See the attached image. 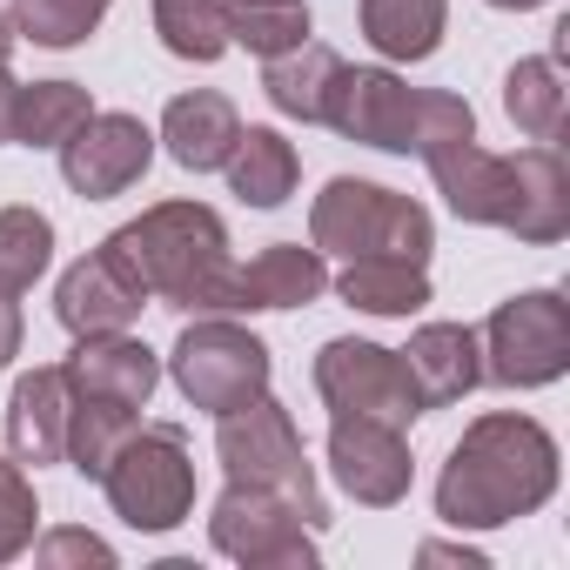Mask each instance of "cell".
<instances>
[{"mask_svg":"<svg viewBox=\"0 0 570 570\" xmlns=\"http://www.w3.org/2000/svg\"><path fill=\"white\" fill-rule=\"evenodd\" d=\"M557 436L523 410H490L463 430L436 476V517L450 530H503L557 497Z\"/></svg>","mask_w":570,"mask_h":570,"instance_id":"1","label":"cell"},{"mask_svg":"<svg viewBox=\"0 0 570 570\" xmlns=\"http://www.w3.org/2000/svg\"><path fill=\"white\" fill-rule=\"evenodd\" d=\"M101 248L121 255L148 303L181 316H228L235 255H228V222L208 202H155L135 222H121Z\"/></svg>","mask_w":570,"mask_h":570,"instance_id":"2","label":"cell"},{"mask_svg":"<svg viewBox=\"0 0 570 570\" xmlns=\"http://www.w3.org/2000/svg\"><path fill=\"white\" fill-rule=\"evenodd\" d=\"M309 248L336 255V262H356V255H396V262H423L430 268V248H436V222L423 202L383 188V181H363V175H336L323 181V195L309 202Z\"/></svg>","mask_w":570,"mask_h":570,"instance_id":"3","label":"cell"},{"mask_svg":"<svg viewBox=\"0 0 570 570\" xmlns=\"http://www.w3.org/2000/svg\"><path fill=\"white\" fill-rule=\"evenodd\" d=\"M215 456H222V476L228 483H268L282 497H296L303 517L316 523V537L330 530V503H323V483H316V463L303 456V430L296 416L282 410L268 390L228 416H215Z\"/></svg>","mask_w":570,"mask_h":570,"instance_id":"4","label":"cell"},{"mask_svg":"<svg viewBox=\"0 0 570 570\" xmlns=\"http://www.w3.org/2000/svg\"><path fill=\"white\" fill-rule=\"evenodd\" d=\"M101 497L128 530H175L195 510V456H188V430L181 423H141L121 456L101 470Z\"/></svg>","mask_w":570,"mask_h":570,"instance_id":"5","label":"cell"},{"mask_svg":"<svg viewBox=\"0 0 570 570\" xmlns=\"http://www.w3.org/2000/svg\"><path fill=\"white\" fill-rule=\"evenodd\" d=\"M168 376L188 396V410L228 416V410H242V403H255L268 390L275 363H268V343L248 323H235V316H195L175 336V350H168Z\"/></svg>","mask_w":570,"mask_h":570,"instance_id":"6","label":"cell"},{"mask_svg":"<svg viewBox=\"0 0 570 570\" xmlns=\"http://www.w3.org/2000/svg\"><path fill=\"white\" fill-rule=\"evenodd\" d=\"M476 343H483V383H497V390H550L570 370V303L557 289H523V296L490 309Z\"/></svg>","mask_w":570,"mask_h":570,"instance_id":"7","label":"cell"},{"mask_svg":"<svg viewBox=\"0 0 570 570\" xmlns=\"http://www.w3.org/2000/svg\"><path fill=\"white\" fill-rule=\"evenodd\" d=\"M208 543L248 570H316V523L268 483H228L208 503Z\"/></svg>","mask_w":570,"mask_h":570,"instance_id":"8","label":"cell"},{"mask_svg":"<svg viewBox=\"0 0 570 570\" xmlns=\"http://www.w3.org/2000/svg\"><path fill=\"white\" fill-rule=\"evenodd\" d=\"M309 383H316V396H323L330 416H376V423H396V430H410L423 416V403H416V390L403 376V356L383 350V343H370V336L323 343Z\"/></svg>","mask_w":570,"mask_h":570,"instance_id":"9","label":"cell"},{"mask_svg":"<svg viewBox=\"0 0 570 570\" xmlns=\"http://www.w3.org/2000/svg\"><path fill=\"white\" fill-rule=\"evenodd\" d=\"M61 181L81 195V202H108V195H128L148 161H155V128L141 115H121V108H95L61 148Z\"/></svg>","mask_w":570,"mask_h":570,"instance_id":"10","label":"cell"},{"mask_svg":"<svg viewBox=\"0 0 570 570\" xmlns=\"http://www.w3.org/2000/svg\"><path fill=\"white\" fill-rule=\"evenodd\" d=\"M330 476L350 503L390 510L410 497L416 463H410V430L376 423V416H330Z\"/></svg>","mask_w":570,"mask_h":570,"instance_id":"11","label":"cell"},{"mask_svg":"<svg viewBox=\"0 0 570 570\" xmlns=\"http://www.w3.org/2000/svg\"><path fill=\"white\" fill-rule=\"evenodd\" d=\"M497 228L550 248L570 235V168L550 141H530L517 155H503V195H497Z\"/></svg>","mask_w":570,"mask_h":570,"instance_id":"12","label":"cell"},{"mask_svg":"<svg viewBox=\"0 0 570 570\" xmlns=\"http://www.w3.org/2000/svg\"><path fill=\"white\" fill-rule=\"evenodd\" d=\"M410 115H416V88L396 68H350L330 88L323 128H336L343 141L383 148V155H410Z\"/></svg>","mask_w":570,"mask_h":570,"instance_id":"13","label":"cell"},{"mask_svg":"<svg viewBox=\"0 0 570 570\" xmlns=\"http://www.w3.org/2000/svg\"><path fill=\"white\" fill-rule=\"evenodd\" d=\"M141 303H148V289L121 268V255H108V248H95V255H81L61 282H55V316H61V330L81 343V336H115V330H135V316H141Z\"/></svg>","mask_w":570,"mask_h":570,"instance_id":"14","label":"cell"},{"mask_svg":"<svg viewBox=\"0 0 570 570\" xmlns=\"http://www.w3.org/2000/svg\"><path fill=\"white\" fill-rule=\"evenodd\" d=\"M330 289V255L303 242H268L262 255L235 262L228 316H262V309H309Z\"/></svg>","mask_w":570,"mask_h":570,"instance_id":"15","label":"cell"},{"mask_svg":"<svg viewBox=\"0 0 570 570\" xmlns=\"http://www.w3.org/2000/svg\"><path fill=\"white\" fill-rule=\"evenodd\" d=\"M61 376H68V396L148 410V396H155V383H161V356H155L141 336H128V330H115V336H81V343L68 350Z\"/></svg>","mask_w":570,"mask_h":570,"instance_id":"16","label":"cell"},{"mask_svg":"<svg viewBox=\"0 0 570 570\" xmlns=\"http://www.w3.org/2000/svg\"><path fill=\"white\" fill-rule=\"evenodd\" d=\"M396 356H403V376H410L423 416L463 403L483 383V343H476L470 323H423L410 336V350H396Z\"/></svg>","mask_w":570,"mask_h":570,"instance_id":"17","label":"cell"},{"mask_svg":"<svg viewBox=\"0 0 570 570\" xmlns=\"http://www.w3.org/2000/svg\"><path fill=\"white\" fill-rule=\"evenodd\" d=\"M68 376L61 363L48 370H28L8 396V456L28 463V470H48V463H68Z\"/></svg>","mask_w":570,"mask_h":570,"instance_id":"18","label":"cell"},{"mask_svg":"<svg viewBox=\"0 0 570 570\" xmlns=\"http://www.w3.org/2000/svg\"><path fill=\"white\" fill-rule=\"evenodd\" d=\"M235 135H242V115H235V101L215 95V88L175 95V101L161 108V128H155V141L168 148V161L188 168V175H215V168L228 161Z\"/></svg>","mask_w":570,"mask_h":570,"instance_id":"19","label":"cell"},{"mask_svg":"<svg viewBox=\"0 0 570 570\" xmlns=\"http://www.w3.org/2000/svg\"><path fill=\"white\" fill-rule=\"evenodd\" d=\"M423 168H430V181H436V195L450 202L456 222H470V228H497L503 155H490L476 135H456V141H443V148H430Z\"/></svg>","mask_w":570,"mask_h":570,"instance_id":"20","label":"cell"},{"mask_svg":"<svg viewBox=\"0 0 570 570\" xmlns=\"http://www.w3.org/2000/svg\"><path fill=\"white\" fill-rule=\"evenodd\" d=\"M336 75H343V55L330 41H303L289 55H268L262 61V95H268L275 115H289V121H323Z\"/></svg>","mask_w":570,"mask_h":570,"instance_id":"21","label":"cell"},{"mask_svg":"<svg viewBox=\"0 0 570 570\" xmlns=\"http://www.w3.org/2000/svg\"><path fill=\"white\" fill-rule=\"evenodd\" d=\"M222 175L248 208H282L303 181V161H296V141H282V128H242Z\"/></svg>","mask_w":570,"mask_h":570,"instance_id":"22","label":"cell"},{"mask_svg":"<svg viewBox=\"0 0 570 570\" xmlns=\"http://www.w3.org/2000/svg\"><path fill=\"white\" fill-rule=\"evenodd\" d=\"M336 282V296L363 316H416L430 309V268L423 262H396V255H356L343 262Z\"/></svg>","mask_w":570,"mask_h":570,"instance_id":"23","label":"cell"},{"mask_svg":"<svg viewBox=\"0 0 570 570\" xmlns=\"http://www.w3.org/2000/svg\"><path fill=\"white\" fill-rule=\"evenodd\" d=\"M356 21L383 61H430L450 28V0H356Z\"/></svg>","mask_w":570,"mask_h":570,"instance_id":"24","label":"cell"},{"mask_svg":"<svg viewBox=\"0 0 570 570\" xmlns=\"http://www.w3.org/2000/svg\"><path fill=\"white\" fill-rule=\"evenodd\" d=\"M88 115H95V95L81 81H35V88L14 95L8 148H61Z\"/></svg>","mask_w":570,"mask_h":570,"instance_id":"25","label":"cell"},{"mask_svg":"<svg viewBox=\"0 0 570 570\" xmlns=\"http://www.w3.org/2000/svg\"><path fill=\"white\" fill-rule=\"evenodd\" d=\"M503 115L530 141H557L563 135V68H557V55H530V61H517L503 75Z\"/></svg>","mask_w":570,"mask_h":570,"instance_id":"26","label":"cell"},{"mask_svg":"<svg viewBox=\"0 0 570 570\" xmlns=\"http://www.w3.org/2000/svg\"><path fill=\"white\" fill-rule=\"evenodd\" d=\"M228 14H235L228 0H155V35H161V48H168L175 61L208 68V61H222V55L235 48Z\"/></svg>","mask_w":570,"mask_h":570,"instance_id":"27","label":"cell"},{"mask_svg":"<svg viewBox=\"0 0 570 570\" xmlns=\"http://www.w3.org/2000/svg\"><path fill=\"white\" fill-rule=\"evenodd\" d=\"M135 430H141V410L75 396V410H68V463H75L88 483H101V470L121 456V443H128Z\"/></svg>","mask_w":570,"mask_h":570,"instance_id":"28","label":"cell"},{"mask_svg":"<svg viewBox=\"0 0 570 570\" xmlns=\"http://www.w3.org/2000/svg\"><path fill=\"white\" fill-rule=\"evenodd\" d=\"M55 262V222L28 202L0 208V296H28Z\"/></svg>","mask_w":570,"mask_h":570,"instance_id":"29","label":"cell"},{"mask_svg":"<svg viewBox=\"0 0 570 570\" xmlns=\"http://www.w3.org/2000/svg\"><path fill=\"white\" fill-rule=\"evenodd\" d=\"M108 8H115V0H8L14 35L35 41V48H81L101 28Z\"/></svg>","mask_w":570,"mask_h":570,"instance_id":"30","label":"cell"},{"mask_svg":"<svg viewBox=\"0 0 570 570\" xmlns=\"http://www.w3.org/2000/svg\"><path fill=\"white\" fill-rule=\"evenodd\" d=\"M228 35H235V48H248L255 61H268V55L303 48L316 28H309V8H303V0H255V8H235V14H228Z\"/></svg>","mask_w":570,"mask_h":570,"instance_id":"31","label":"cell"},{"mask_svg":"<svg viewBox=\"0 0 570 570\" xmlns=\"http://www.w3.org/2000/svg\"><path fill=\"white\" fill-rule=\"evenodd\" d=\"M35 523H41V503H35L28 463L0 456V563H14V557L35 543Z\"/></svg>","mask_w":570,"mask_h":570,"instance_id":"32","label":"cell"},{"mask_svg":"<svg viewBox=\"0 0 570 570\" xmlns=\"http://www.w3.org/2000/svg\"><path fill=\"white\" fill-rule=\"evenodd\" d=\"M456 135H476V115H470V101H463V95H450V88H416V115H410V155H430V148H443V141H456Z\"/></svg>","mask_w":570,"mask_h":570,"instance_id":"33","label":"cell"},{"mask_svg":"<svg viewBox=\"0 0 570 570\" xmlns=\"http://www.w3.org/2000/svg\"><path fill=\"white\" fill-rule=\"evenodd\" d=\"M35 557H41L48 570H61V563H115V543H101V537H88V530H48V537L35 543Z\"/></svg>","mask_w":570,"mask_h":570,"instance_id":"34","label":"cell"},{"mask_svg":"<svg viewBox=\"0 0 570 570\" xmlns=\"http://www.w3.org/2000/svg\"><path fill=\"white\" fill-rule=\"evenodd\" d=\"M21 296H0V370H8L14 356H21Z\"/></svg>","mask_w":570,"mask_h":570,"instance_id":"35","label":"cell"},{"mask_svg":"<svg viewBox=\"0 0 570 570\" xmlns=\"http://www.w3.org/2000/svg\"><path fill=\"white\" fill-rule=\"evenodd\" d=\"M416 557H423V563H463V570H483V550H456V543H423Z\"/></svg>","mask_w":570,"mask_h":570,"instance_id":"36","label":"cell"},{"mask_svg":"<svg viewBox=\"0 0 570 570\" xmlns=\"http://www.w3.org/2000/svg\"><path fill=\"white\" fill-rule=\"evenodd\" d=\"M14 95H21V81L0 68V148H8V128H14Z\"/></svg>","mask_w":570,"mask_h":570,"instance_id":"37","label":"cell"},{"mask_svg":"<svg viewBox=\"0 0 570 570\" xmlns=\"http://www.w3.org/2000/svg\"><path fill=\"white\" fill-rule=\"evenodd\" d=\"M14 41H21V35H14V14H8V8H0V68H8V55H14Z\"/></svg>","mask_w":570,"mask_h":570,"instance_id":"38","label":"cell"},{"mask_svg":"<svg viewBox=\"0 0 570 570\" xmlns=\"http://www.w3.org/2000/svg\"><path fill=\"white\" fill-rule=\"evenodd\" d=\"M490 8H503V14H530V8H543V0H490Z\"/></svg>","mask_w":570,"mask_h":570,"instance_id":"39","label":"cell"},{"mask_svg":"<svg viewBox=\"0 0 570 570\" xmlns=\"http://www.w3.org/2000/svg\"><path fill=\"white\" fill-rule=\"evenodd\" d=\"M228 8H255V0H228Z\"/></svg>","mask_w":570,"mask_h":570,"instance_id":"40","label":"cell"}]
</instances>
